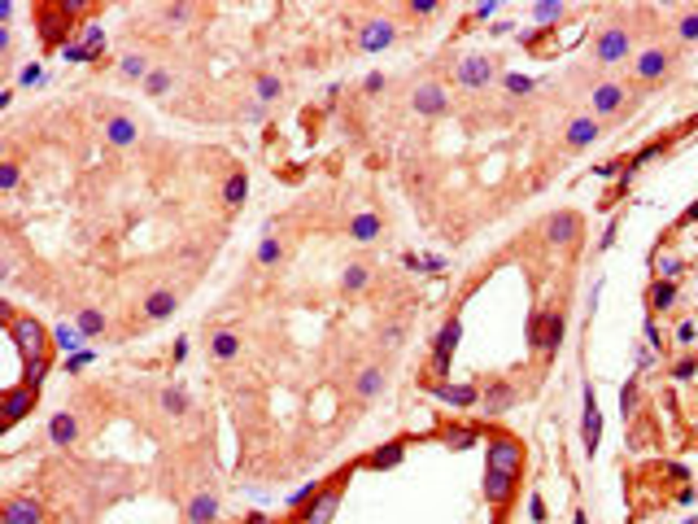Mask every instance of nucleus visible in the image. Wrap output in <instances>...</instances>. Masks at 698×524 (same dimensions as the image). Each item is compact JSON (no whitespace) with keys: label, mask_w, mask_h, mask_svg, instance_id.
<instances>
[{"label":"nucleus","mask_w":698,"mask_h":524,"mask_svg":"<svg viewBox=\"0 0 698 524\" xmlns=\"http://www.w3.org/2000/svg\"><path fill=\"white\" fill-rule=\"evenodd\" d=\"M188 18H192L188 5H170V9H166V22H188Z\"/></svg>","instance_id":"49530a36"},{"label":"nucleus","mask_w":698,"mask_h":524,"mask_svg":"<svg viewBox=\"0 0 698 524\" xmlns=\"http://www.w3.org/2000/svg\"><path fill=\"white\" fill-rule=\"evenodd\" d=\"M411 9H415V13H436L432 0H411Z\"/></svg>","instance_id":"603ef678"},{"label":"nucleus","mask_w":698,"mask_h":524,"mask_svg":"<svg viewBox=\"0 0 698 524\" xmlns=\"http://www.w3.org/2000/svg\"><path fill=\"white\" fill-rule=\"evenodd\" d=\"M161 411H166V415H184V411H188V393H184L180 385L161 389Z\"/></svg>","instance_id":"a878e982"},{"label":"nucleus","mask_w":698,"mask_h":524,"mask_svg":"<svg viewBox=\"0 0 698 524\" xmlns=\"http://www.w3.org/2000/svg\"><path fill=\"white\" fill-rule=\"evenodd\" d=\"M349 236L354 240H376L380 236V219L376 215H358V219L349 223Z\"/></svg>","instance_id":"bb28decb"},{"label":"nucleus","mask_w":698,"mask_h":524,"mask_svg":"<svg viewBox=\"0 0 698 524\" xmlns=\"http://www.w3.org/2000/svg\"><path fill=\"white\" fill-rule=\"evenodd\" d=\"M454 79H459L463 88H484V84L493 79V61H489V57H467V61H459Z\"/></svg>","instance_id":"423d86ee"},{"label":"nucleus","mask_w":698,"mask_h":524,"mask_svg":"<svg viewBox=\"0 0 698 524\" xmlns=\"http://www.w3.org/2000/svg\"><path fill=\"white\" fill-rule=\"evenodd\" d=\"M209 354H214L219 363H232V358L240 354V337L236 332H214L209 337Z\"/></svg>","instance_id":"412c9836"},{"label":"nucleus","mask_w":698,"mask_h":524,"mask_svg":"<svg viewBox=\"0 0 698 524\" xmlns=\"http://www.w3.org/2000/svg\"><path fill=\"white\" fill-rule=\"evenodd\" d=\"M454 346H459V319H450V323L441 328V337H436V354H432V367H436V371H450Z\"/></svg>","instance_id":"2eb2a0df"},{"label":"nucleus","mask_w":698,"mask_h":524,"mask_svg":"<svg viewBox=\"0 0 698 524\" xmlns=\"http://www.w3.org/2000/svg\"><path fill=\"white\" fill-rule=\"evenodd\" d=\"M580 433H585V450L594 454L598 437H603V415H598V406H594V393H585V424H580Z\"/></svg>","instance_id":"a211bd4d"},{"label":"nucleus","mask_w":698,"mask_h":524,"mask_svg":"<svg viewBox=\"0 0 698 524\" xmlns=\"http://www.w3.org/2000/svg\"><path fill=\"white\" fill-rule=\"evenodd\" d=\"M31 406H35V385H18V389H9V398H5V419L9 424H18Z\"/></svg>","instance_id":"4468645a"},{"label":"nucleus","mask_w":698,"mask_h":524,"mask_svg":"<svg viewBox=\"0 0 698 524\" xmlns=\"http://www.w3.org/2000/svg\"><path fill=\"white\" fill-rule=\"evenodd\" d=\"M411 105H415L419 114H428V118H436V114H445V109H450V96H445V88H436V84H424V88H415Z\"/></svg>","instance_id":"0eeeda50"},{"label":"nucleus","mask_w":698,"mask_h":524,"mask_svg":"<svg viewBox=\"0 0 698 524\" xmlns=\"http://www.w3.org/2000/svg\"><path fill=\"white\" fill-rule=\"evenodd\" d=\"M432 393H436V398H445V402H454V406H472V402L480 398L472 385H436Z\"/></svg>","instance_id":"4be33fe9"},{"label":"nucleus","mask_w":698,"mask_h":524,"mask_svg":"<svg viewBox=\"0 0 698 524\" xmlns=\"http://www.w3.org/2000/svg\"><path fill=\"white\" fill-rule=\"evenodd\" d=\"M53 337H57V346H61V350H79V341H84V332H79V328H70V323H61Z\"/></svg>","instance_id":"4c0bfd02"},{"label":"nucleus","mask_w":698,"mask_h":524,"mask_svg":"<svg viewBox=\"0 0 698 524\" xmlns=\"http://www.w3.org/2000/svg\"><path fill=\"white\" fill-rule=\"evenodd\" d=\"M371 280V271L363 267V262H354V267H345V275H340V284H345V293H363Z\"/></svg>","instance_id":"c85d7f7f"},{"label":"nucleus","mask_w":698,"mask_h":524,"mask_svg":"<svg viewBox=\"0 0 698 524\" xmlns=\"http://www.w3.org/2000/svg\"><path fill=\"white\" fill-rule=\"evenodd\" d=\"M393 36H397V26L388 22V18H376V22H367L358 31V48H363V53H380V48L393 44Z\"/></svg>","instance_id":"39448f33"},{"label":"nucleus","mask_w":698,"mask_h":524,"mask_svg":"<svg viewBox=\"0 0 698 524\" xmlns=\"http://www.w3.org/2000/svg\"><path fill=\"white\" fill-rule=\"evenodd\" d=\"M628 101V92L620 84H598L594 88V114H620Z\"/></svg>","instance_id":"ddd939ff"},{"label":"nucleus","mask_w":698,"mask_h":524,"mask_svg":"<svg viewBox=\"0 0 698 524\" xmlns=\"http://www.w3.org/2000/svg\"><path fill=\"white\" fill-rule=\"evenodd\" d=\"M79 48H84V57L92 61V57L105 48V31H101V26H88V31H84V44H79Z\"/></svg>","instance_id":"473e14b6"},{"label":"nucleus","mask_w":698,"mask_h":524,"mask_svg":"<svg viewBox=\"0 0 698 524\" xmlns=\"http://www.w3.org/2000/svg\"><path fill=\"white\" fill-rule=\"evenodd\" d=\"M257 262H262V267H275V262H280V240H275L271 232L262 236V245H257Z\"/></svg>","instance_id":"f704fd0d"},{"label":"nucleus","mask_w":698,"mask_h":524,"mask_svg":"<svg viewBox=\"0 0 698 524\" xmlns=\"http://www.w3.org/2000/svg\"><path fill=\"white\" fill-rule=\"evenodd\" d=\"M694 219H698V201H694V206L685 210V219H681V223H694Z\"/></svg>","instance_id":"864d4df0"},{"label":"nucleus","mask_w":698,"mask_h":524,"mask_svg":"<svg viewBox=\"0 0 698 524\" xmlns=\"http://www.w3.org/2000/svg\"><path fill=\"white\" fill-rule=\"evenodd\" d=\"M9 337L18 341L26 367H31V363H44V358H48V332H44V328L31 319V315H18V319H13V323H9Z\"/></svg>","instance_id":"f257e3e1"},{"label":"nucleus","mask_w":698,"mask_h":524,"mask_svg":"<svg viewBox=\"0 0 698 524\" xmlns=\"http://www.w3.org/2000/svg\"><path fill=\"white\" fill-rule=\"evenodd\" d=\"M402 458V441H393V446H380L376 454H371V468H393Z\"/></svg>","instance_id":"e433bc0d"},{"label":"nucleus","mask_w":698,"mask_h":524,"mask_svg":"<svg viewBox=\"0 0 698 524\" xmlns=\"http://www.w3.org/2000/svg\"><path fill=\"white\" fill-rule=\"evenodd\" d=\"M628 48H633V36L624 26H607L603 36L594 40V57L603 61V66H615V61H624L628 57Z\"/></svg>","instance_id":"7ed1b4c3"},{"label":"nucleus","mask_w":698,"mask_h":524,"mask_svg":"<svg viewBox=\"0 0 698 524\" xmlns=\"http://www.w3.org/2000/svg\"><path fill=\"white\" fill-rule=\"evenodd\" d=\"M672 302H676V284H672V280H659V284L651 288V306L663 310V306H672Z\"/></svg>","instance_id":"2f4dec72"},{"label":"nucleus","mask_w":698,"mask_h":524,"mask_svg":"<svg viewBox=\"0 0 698 524\" xmlns=\"http://www.w3.org/2000/svg\"><path fill=\"white\" fill-rule=\"evenodd\" d=\"M284 92V84H280V79H275V75H257V101H275V96H280Z\"/></svg>","instance_id":"72a5a7b5"},{"label":"nucleus","mask_w":698,"mask_h":524,"mask_svg":"<svg viewBox=\"0 0 698 524\" xmlns=\"http://www.w3.org/2000/svg\"><path fill=\"white\" fill-rule=\"evenodd\" d=\"M676 31H681V40H698V13H685Z\"/></svg>","instance_id":"c03bdc74"},{"label":"nucleus","mask_w":698,"mask_h":524,"mask_svg":"<svg viewBox=\"0 0 698 524\" xmlns=\"http://www.w3.org/2000/svg\"><path fill=\"white\" fill-rule=\"evenodd\" d=\"M563 341V315H550V328L541 332V350H559Z\"/></svg>","instance_id":"c9c22d12"},{"label":"nucleus","mask_w":698,"mask_h":524,"mask_svg":"<svg viewBox=\"0 0 698 524\" xmlns=\"http://www.w3.org/2000/svg\"><path fill=\"white\" fill-rule=\"evenodd\" d=\"M380 389H384V371H380V367H367V371L358 376V385H354V393H358V398H376Z\"/></svg>","instance_id":"5701e85b"},{"label":"nucleus","mask_w":698,"mask_h":524,"mask_svg":"<svg viewBox=\"0 0 698 524\" xmlns=\"http://www.w3.org/2000/svg\"><path fill=\"white\" fill-rule=\"evenodd\" d=\"M262 118H267V105L253 101V105H249V123H262Z\"/></svg>","instance_id":"3c124183"},{"label":"nucleus","mask_w":698,"mask_h":524,"mask_svg":"<svg viewBox=\"0 0 698 524\" xmlns=\"http://www.w3.org/2000/svg\"><path fill=\"white\" fill-rule=\"evenodd\" d=\"M118 70H122V79H149V61H144L140 53H127L118 61Z\"/></svg>","instance_id":"c756f323"},{"label":"nucleus","mask_w":698,"mask_h":524,"mask_svg":"<svg viewBox=\"0 0 698 524\" xmlns=\"http://www.w3.org/2000/svg\"><path fill=\"white\" fill-rule=\"evenodd\" d=\"M576 236H580V219L572 215V210L550 215V223H546V240L550 245H576Z\"/></svg>","instance_id":"20e7f679"},{"label":"nucleus","mask_w":698,"mask_h":524,"mask_svg":"<svg viewBox=\"0 0 698 524\" xmlns=\"http://www.w3.org/2000/svg\"><path fill=\"white\" fill-rule=\"evenodd\" d=\"M524 468V446L511 437H493L489 441V472H507V477H519Z\"/></svg>","instance_id":"f03ea898"},{"label":"nucleus","mask_w":698,"mask_h":524,"mask_svg":"<svg viewBox=\"0 0 698 524\" xmlns=\"http://www.w3.org/2000/svg\"><path fill=\"white\" fill-rule=\"evenodd\" d=\"M445 441H450L454 450H467V446H472V441H476V433H467V429H459V433H445Z\"/></svg>","instance_id":"37998d69"},{"label":"nucleus","mask_w":698,"mask_h":524,"mask_svg":"<svg viewBox=\"0 0 698 524\" xmlns=\"http://www.w3.org/2000/svg\"><path fill=\"white\" fill-rule=\"evenodd\" d=\"M5 524H44V507L35 498H9L5 502Z\"/></svg>","instance_id":"1a4fd4ad"},{"label":"nucleus","mask_w":698,"mask_h":524,"mask_svg":"<svg viewBox=\"0 0 698 524\" xmlns=\"http://www.w3.org/2000/svg\"><path fill=\"white\" fill-rule=\"evenodd\" d=\"M74 328H79L84 337H101V332H105V315H101V310H79Z\"/></svg>","instance_id":"cd10ccee"},{"label":"nucleus","mask_w":698,"mask_h":524,"mask_svg":"<svg viewBox=\"0 0 698 524\" xmlns=\"http://www.w3.org/2000/svg\"><path fill=\"white\" fill-rule=\"evenodd\" d=\"M170 84H175L170 70H149V79H144V92H149V96H166Z\"/></svg>","instance_id":"7c9ffc66"},{"label":"nucleus","mask_w":698,"mask_h":524,"mask_svg":"<svg viewBox=\"0 0 698 524\" xmlns=\"http://www.w3.org/2000/svg\"><path fill=\"white\" fill-rule=\"evenodd\" d=\"M672 376H676V380H690V376H694V358H681Z\"/></svg>","instance_id":"09e8293b"},{"label":"nucleus","mask_w":698,"mask_h":524,"mask_svg":"<svg viewBox=\"0 0 698 524\" xmlns=\"http://www.w3.org/2000/svg\"><path fill=\"white\" fill-rule=\"evenodd\" d=\"M84 363H92V350H79V354L70 358V363H66V367H70V371H79V367H84Z\"/></svg>","instance_id":"8fccbe9b"},{"label":"nucleus","mask_w":698,"mask_h":524,"mask_svg":"<svg viewBox=\"0 0 698 524\" xmlns=\"http://www.w3.org/2000/svg\"><path fill=\"white\" fill-rule=\"evenodd\" d=\"M105 140L113 144V149H132V144L140 140V127L127 118V114H113V118L105 123Z\"/></svg>","instance_id":"6e6552de"},{"label":"nucleus","mask_w":698,"mask_h":524,"mask_svg":"<svg viewBox=\"0 0 698 524\" xmlns=\"http://www.w3.org/2000/svg\"><path fill=\"white\" fill-rule=\"evenodd\" d=\"M214 516H219V498L209 494V489L192 498V507H188V524H209Z\"/></svg>","instance_id":"aec40b11"},{"label":"nucleus","mask_w":698,"mask_h":524,"mask_svg":"<svg viewBox=\"0 0 698 524\" xmlns=\"http://www.w3.org/2000/svg\"><path fill=\"white\" fill-rule=\"evenodd\" d=\"M249 196V179H245V171H236V175H227V188H223V201L227 206H240Z\"/></svg>","instance_id":"b1692460"},{"label":"nucleus","mask_w":698,"mask_h":524,"mask_svg":"<svg viewBox=\"0 0 698 524\" xmlns=\"http://www.w3.org/2000/svg\"><path fill=\"white\" fill-rule=\"evenodd\" d=\"M620 406H624V415H633V411H637V385H624V393H620Z\"/></svg>","instance_id":"a18cd8bd"},{"label":"nucleus","mask_w":698,"mask_h":524,"mask_svg":"<svg viewBox=\"0 0 698 524\" xmlns=\"http://www.w3.org/2000/svg\"><path fill=\"white\" fill-rule=\"evenodd\" d=\"M484 494H489V502H507L515 494V477H507V472H484Z\"/></svg>","instance_id":"6ab92c4d"},{"label":"nucleus","mask_w":698,"mask_h":524,"mask_svg":"<svg viewBox=\"0 0 698 524\" xmlns=\"http://www.w3.org/2000/svg\"><path fill=\"white\" fill-rule=\"evenodd\" d=\"M668 66H672V57L663 53V48H646V53L637 57V79H646V84H655V79H663V75H668Z\"/></svg>","instance_id":"f8f14e48"},{"label":"nucleus","mask_w":698,"mask_h":524,"mask_svg":"<svg viewBox=\"0 0 698 524\" xmlns=\"http://www.w3.org/2000/svg\"><path fill=\"white\" fill-rule=\"evenodd\" d=\"M336 507H340V489L336 485L332 489H319V498L306 507V524H328L336 516Z\"/></svg>","instance_id":"9b49d317"},{"label":"nucleus","mask_w":698,"mask_h":524,"mask_svg":"<svg viewBox=\"0 0 698 524\" xmlns=\"http://www.w3.org/2000/svg\"><path fill=\"white\" fill-rule=\"evenodd\" d=\"M18 84H22V88H40V84H44V70H40V66H26V70L18 75Z\"/></svg>","instance_id":"79ce46f5"},{"label":"nucleus","mask_w":698,"mask_h":524,"mask_svg":"<svg viewBox=\"0 0 698 524\" xmlns=\"http://www.w3.org/2000/svg\"><path fill=\"white\" fill-rule=\"evenodd\" d=\"M532 18H537V22H555V18H563V5H555V0H541V5L532 9Z\"/></svg>","instance_id":"58836bf2"},{"label":"nucleus","mask_w":698,"mask_h":524,"mask_svg":"<svg viewBox=\"0 0 698 524\" xmlns=\"http://www.w3.org/2000/svg\"><path fill=\"white\" fill-rule=\"evenodd\" d=\"M175 306H180V298H175L170 288H153L149 293V302H144V319H166V315H175Z\"/></svg>","instance_id":"dca6fc26"},{"label":"nucleus","mask_w":698,"mask_h":524,"mask_svg":"<svg viewBox=\"0 0 698 524\" xmlns=\"http://www.w3.org/2000/svg\"><path fill=\"white\" fill-rule=\"evenodd\" d=\"M511 402H515V389H511V385H493L489 393H484V406H489V415H498V411H507Z\"/></svg>","instance_id":"393cba45"},{"label":"nucleus","mask_w":698,"mask_h":524,"mask_svg":"<svg viewBox=\"0 0 698 524\" xmlns=\"http://www.w3.org/2000/svg\"><path fill=\"white\" fill-rule=\"evenodd\" d=\"M0 188H5V192L18 188V167H13V162H5V167H0Z\"/></svg>","instance_id":"a19ab883"},{"label":"nucleus","mask_w":698,"mask_h":524,"mask_svg":"<svg viewBox=\"0 0 698 524\" xmlns=\"http://www.w3.org/2000/svg\"><path fill=\"white\" fill-rule=\"evenodd\" d=\"M70 13H74V9L66 5V18H70ZM44 36H48V44H57V40H61V22H57V18H48V13H44Z\"/></svg>","instance_id":"ea45409f"},{"label":"nucleus","mask_w":698,"mask_h":524,"mask_svg":"<svg viewBox=\"0 0 698 524\" xmlns=\"http://www.w3.org/2000/svg\"><path fill=\"white\" fill-rule=\"evenodd\" d=\"M598 118H576L572 127H567V149H589V144L598 140Z\"/></svg>","instance_id":"f3484780"},{"label":"nucleus","mask_w":698,"mask_h":524,"mask_svg":"<svg viewBox=\"0 0 698 524\" xmlns=\"http://www.w3.org/2000/svg\"><path fill=\"white\" fill-rule=\"evenodd\" d=\"M48 437H53V446L70 450L74 441H79V419H74L70 411H57L53 419H48Z\"/></svg>","instance_id":"9d476101"},{"label":"nucleus","mask_w":698,"mask_h":524,"mask_svg":"<svg viewBox=\"0 0 698 524\" xmlns=\"http://www.w3.org/2000/svg\"><path fill=\"white\" fill-rule=\"evenodd\" d=\"M507 88H511V92H528L532 79H528V75H507Z\"/></svg>","instance_id":"de8ad7c7"}]
</instances>
